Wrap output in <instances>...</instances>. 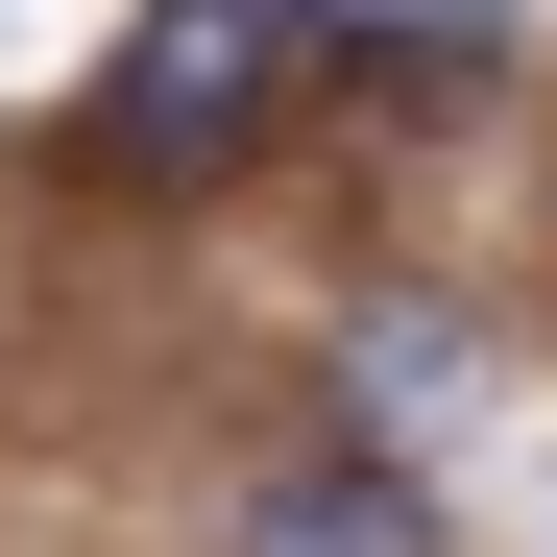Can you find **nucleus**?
Instances as JSON below:
<instances>
[{
  "label": "nucleus",
  "mask_w": 557,
  "mask_h": 557,
  "mask_svg": "<svg viewBox=\"0 0 557 557\" xmlns=\"http://www.w3.org/2000/svg\"><path fill=\"white\" fill-rule=\"evenodd\" d=\"M460 388H485V339H460L436 292H363V315H339V412H388V460L460 436Z\"/></svg>",
  "instance_id": "nucleus-2"
},
{
  "label": "nucleus",
  "mask_w": 557,
  "mask_h": 557,
  "mask_svg": "<svg viewBox=\"0 0 557 557\" xmlns=\"http://www.w3.org/2000/svg\"><path fill=\"white\" fill-rule=\"evenodd\" d=\"M243 557H436V485L412 460H292V485L243 509Z\"/></svg>",
  "instance_id": "nucleus-3"
},
{
  "label": "nucleus",
  "mask_w": 557,
  "mask_h": 557,
  "mask_svg": "<svg viewBox=\"0 0 557 557\" xmlns=\"http://www.w3.org/2000/svg\"><path fill=\"white\" fill-rule=\"evenodd\" d=\"M315 49H339V0H146L122 73H98V170L122 195H219V170L315 98Z\"/></svg>",
  "instance_id": "nucleus-1"
}]
</instances>
